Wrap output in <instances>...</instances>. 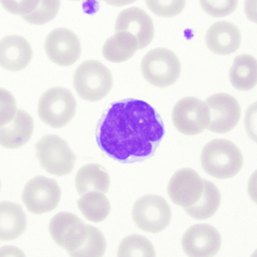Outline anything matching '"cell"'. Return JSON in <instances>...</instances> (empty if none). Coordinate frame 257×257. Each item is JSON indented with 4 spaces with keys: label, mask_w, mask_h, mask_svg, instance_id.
Returning a JSON list of instances; mask_svg holds the SVG:
<instances>
[{
    "label": "cell",
    "mask_w": 257,
    "mask_h": 257,
    "mask_svg": "<svg viewBox=\"0 0 257 257\" xmlns=\"http://www.w3.org/2000/svg\"><path fill=\"white\" fill-rule=\"evenodd\" d=\"M165 130L156 109L137 99L110 105L96 129L100 150L121 163L143 162L156 153Z\"/></svg>",
    "instance_id": "1"
},
{
    "label": "cell",
    "mask_w": 257,
    "mask_h": 257,
    "mask_svg": "<svg viewBox=\"0 0 257 257\" xmlns=\"http://www.w3.org/2000/svg\"><path fill=\"white\" fill-rule=\"evenodd\" d=\"M201 166L206 173L218 179L231 178L238 174L243 159L238 147L225 139L207 143L201 155Z\"/></svg>",
    "instance_id": "2"
},
{
    "label": "cell",
    "mask_w": 257,
    "mask_h": 257,
    "mask_svg": "<svg viewBox=\"0 0 257 257\" xmlns=\"http://www.w3.org/2000/svg\"><path fill=\"white\" fill-rule=\"evenodd\" d=\"M73 85L81 98L97 102L110 92L113 79L106 66L100 61L90 60L82 63L75 72Z\"/></svg>",
    "instance_id": "3"
},
{
    "label": "cell",
    "mask_w": 257,
    "mask_h": 257,
    "mask_svg": "<svg viewBox=\"0 0 257 257\" xmlns=\"http://www.w3.org/2000/svg\"><path fill=\"white\" fill-rule=\"evenodd\" d=\"M141 71L149 83L158 88H165L177 82L181 73V64L172 51L158 48L143 58Z\"/></svg>",
    "instance_id": "4"
},
{
    "label": "cell",
    "mask_w": 257,
    "mask_h": 257,
    "mask_svg": "<svg viewBox=\"0 0 257 257\" xmlns=\"http://www.w3.org/2000/svg\"><path fill=\"white\" fill-rule=\"evenodd\" d=\"M76 99L70 90L62 87L50 88L40 97L38 114L40 119L54 128L67 125L76 115Z\"/></svg>",
    "instance_id": "5"
},
{
    "label": "cell",
    "mask_w": 257,
    "mask_h": 257,
    "mask_svg": "<svg viewBox=\"0 0 257 257\" xmlns=\"http://www.w3.org/2000/svg\"><path fill=\"white\" fill-rule=\"evenodd\" d=\"M36 150L40 165L49 174L63 177L73 171L76 156L68 144L58 135L43 136L36 144Z\"/></svg>",
    "instance_id": "6"
},
{
    "label": "cell",
    "mask_w": 257,
    "mask_h": 257,
    "mask_svg": "<svg viewBox=\"0 0 257 257\" xmlns=\"http://www.w3.org/2000/svg\"><path fill=\"white\" fill-rule=\"evenodd\" d=\"M134 222L143 231L159 233L171 223V207L165 198L156 195L140 198L132 210Z\"/></svg>",
    "instance_id": "7"
},
{
    "label": "cell",
    "mask_w": 257,
    "mask_h": 257,
    "mask_svg": "<svg viewBox=\"0 0 257 257\" xmlns=\"http://www.w3.org/2000/svg\"><path fill=\"white\" fill-rule=\"evenodd\" d=\"M174 127L183 135H199L207 128L210 121V112L205 103L194 97L179 100L172 112Z\"/></svg>",
    "instance_id": "8"
},
{
    "label": "cell",
    "mask_w": 257,
    "mask_h": 257,
    "mask_svg": "<svg viewBox=\"0 0 257 257\" xmlns=\"http://www.w3.org/2000/svg\"><path fill=\"white\" fill-rule=\"evenodd\" d=\"M61 189L56 180L38 176L30 180L23 191L22 199L27 208L35 214L52 211L58 207Z\"/></svg>",
    "instance_id": "9"
},
{
    "label": "cell",
    "mask_w": 257,
    "mask_h": 257,
    "mask_svg": "<svg viewBox=\"0 0 257 257\" xmlns=\"http://www.w3.org/2000/svg\"><path fill=\"white\" fill-rule=\"evenodd\" d=\"M49 231L54 240L71 255L86 238L88 226L74 213L60 212L51 220Z\"/></svg>",
    "instance_id": "10"
},
{
    "label": "cell",
    "mask_w": 257,
    "mask_h": 257,
    "mask_svg": "<svg viewBox=\"0 0 257 257\" xmlns=\"http://www.w3.org/2000/svg\"><path fill=\"white\" fill-rule=\"evenodd\" d=\"M210 112V121L207 130L218 134L231 132L239 122L240 106L232 96L219 93L210 96L206 100Z\"/></svg>",
    "instance_id": "11"
},
{
    "label": "cell",
    "mask_w": 257,
    "mask_h": 257,
    "mask_svg": "<svg viewBox=\"0 0 257 257\" xmlns=\"http://www.w3.org/2000/svg\"><path fill=\"white\" fill-rule=\"evenodd\" d=\"M45 49L51 61L61 67L74 64L82 52L79 39L67 28L52 31L46 39Z\"/></svg>",
    "instance_id": "12"
},
{
    "label": "cell",
    "mask_w": 257,
    "mask_h": 257,
    "mask_svg": "<svg viewBox=\"0 0 257 257\" xmlns=\"http://www.w3.org/2000/svg\"><path fill=\"white\" fill-rule=\"evenodd\" d=\"M204 182L191 168L179 170L168 183V192L171 201L183 209L194 205L202 195Z\"/></svg>",
    "instance_id": "13"
},
{
    "label": "cell",
    "mask_w": 257,
    "mask_h": 257,
    "mask_svg": "<svg viewBox=\"0 0 257 257\" xmlns=\"http://www.w3.org/2000/svg\"><path fill=\"white\" fill-rule=\"evenodd\" d=\"M221 243L219 231L209 224L192 225L182 238L183 251L192 257L213 256L219 252Z\"/></svg>",
    "instance_id": "14"
},
{
    "label": "cell",
    "mask_w": 257,
    "mask_h": 257,
    "mask_svg": "<svg viewBox=\"0 0 257 257\" xmlns=\"http://www.w3.org/2000/svg\"><path fill=\"white\" fill-rule=\"evenodd\" d=\"M115 30L132 34L138 41L139 50L150 46L154 38L153 20L144 10L138 7L121 12L117 17Z\"/></svg>",
    "instance_id": "15"
},
{
    "label": "cell",
    "mask_w": 257,
    "mask_h": 257,
    "mask_svg": "<svg viewBox=\"0 0 257 257\" xmlns=\"http://www.w3.org/2000/svg\"><path fill=\"white\" fill-rule=\"evenodd\" d=\"M33 58L30 43L20 36H9L0 40V66L10 71L26 68Z\"/></svg>",
    "instance_id": "16"
},
{
    "label": "cell",
    "mask_w": 257,
    "mask_h": 257,
    "mask_svg": "<svg viewBox=\"0 0 257 257\" xmlns=\"http://www.w3.org/2000/svg\"><path fill=\"white\" fill-rule=\"evenodd\" d=\"M205 43L209 50L216 55H231L240 47L241 34L237 27L231 22H216L207 30Z\"/></svg>",
    "instance_id": "17"
},
{
    "label": "cell",
    "mask_w": 257,
    "mask_h": 257,
    "mask_svg": "<svg viewBox=\"0 0 257 257\" xmlns=\"http://www.w3.org/2000/svg\"><path fill=\"white\" fill-rule=\"evenodd\" d=\"M34 131V121L26 111L18 109L14 118L0 127V145L7 149H17L31 140Z\"/></svg>",
    "instance_id": "18"
},
{
    "label": "cell",
    "mask_w": 257,
    "mask_h": 257,
    "mask_svg": "<svg viewBox=\"0 0 257 257\" xmlns=\"http://www.w3.org/2000/svg\"><path fill=\"white\" fill-rule=\"evenodd\" d=\"M26 214L22 207L10 201H0V240L20 237L27 228Z\"/></svg>",
    "instance_id": "19"
},
{
    "label": "cell",
    "mask_w": 257,
    "mask_h": 257,
    "mask_svg": "<svg viewBox=\"0 0 257 257\" xmlns=\"http://www.w3.org/2000/svg\"><path fill=\"white\" fill-rule=\"evenodd\" d=\"M229 79L235 89L252 90L257 85V60L252 55H238L234 58L229 71Z\"/></svg>",
    "instance_id": "20"
},
{
    "label": "cell",
    "mask_w": 257,
    "mask_h": 257,
    "mask_svg": "<svg viewBox=\"0 0 257 257\" xmlns=\"http://www.w3.org/2000/svg\"><path fill=\"white\" fill-rule=\"evenodd\" d=\"M138 50L139 45L132 34L115 31L103 45V55L108 61L117 64L131 59Z\"/></svg>",
    "instance_id": "21"
},
{
    "label": "cell",
    "mask_w": 257,
    "mask_h": 257,
    "mask_svg": "<svg viewBox=\"0 0 257 257\" xmlns=\"http://www.w3.org/2000/svg\"><path fill=\"white\" fill-rule=\"evenodd\" d=\"M110 179L106 170L100 165L89 164L79 170L76 177V186L80 195L91 192L106 193L109 190Z\"/></svg>",
    "instance_id": "22"
},
{
    "label": "cell",
    "mask_w": 257,
    "mask_h": 257,
    "mask_svg": "<svg viewBox=\"0 0 257 257\" xmlns=\"http://www.w3.org/2000/svg\"><path fill=\"white\" fill-rule=\"evenodd\" d=\"M204 192L194 205L184 209L191 217L195 219H207L213 216L219 209L221 195L218 188L209 180H204Z\"/></svg>",
    "instance_id": "23"
},
{
    "label": "cell",
    "mask_w": 257,
    "mask_h": 257,
    "mask_svg": "<svg viewBox=\"0 0 257 257\" xmlns=\"http://www.w3.org/2000/svg\"><path fill=\"white\" fill-rule=\"evenodd\" d=\"M78 207L87 219L94 222H103L111 210L110 203L106 195L97 191L83 194L78 201Z\"/></svg>",
    "instance_id": "24"
},
{
    "label": "cell",
    "mask_w": 257,
    "mask_h": 257,
    "mask_svg": "<svg viewBox=\"0 0 257 257\" xmlns=\"http://www.w3.org/2000/svg\"><path fill=\"white\" fill-rule=\"evenodd\" d=\"M88 231L83 243L76 250L72 253L71 256L76 257H100L103 256L106 252V241L103 233L92 225H87Z\"/></svg>",
    "instance_id": "25"
},
{
    "label": "cell",
    "mask_w": 257,
    "mask_h": 257,
    "mask_svg": "<svg viewBox=\"0 0 257 257\" xmlns=\"http://www.w3.org/2000/svg\"><path fill=\"white\" fill-rule=\"evenodd\" d=\"M118 256H156L153 243L141 234H132L123 239L118 250Z\"/></svg>",
    "instance_id": "26"
},
{
    "label": "cell",
    "mask_w": 257,
    "mask_h": 257,
    "mask_svg": "<svg viewBox=\"0 0 257 257\" xmlns=\"http://www.w3.org/2000/svg\"><path fill=\"white\" fill-rule=\"evenodd\" d=\"M61 0H40L37 8L31 14L23 16L25 22L34 25H43L55 19L61 9Z\"/></svg>",
    "instance_id": "27"
},
{
    "label": "cell",
    "mask_w": 257,
    "mask_h": 257,
    "mask_svg": "<svg viewBox=\"0 0 257 257\" xmlns=\"http://www.w3.org/2000/svg\"><path fill=\"white\" fill-rule=\"evenodd\" d=\"M146 4L156 16L169 19L178 16L183 11L186 0H146Z\"/></svg>",
    "instance_id": "28"
},
{
    "label": "cell",
    "mask_w": 257,
    "mask_h": 257,
    "mask_svg": "<svg viewBox=\"0 0 257 257\" xmlns=\"http://www.w3.org/2000/svg\"><path fill=\"white\" fill-rule=\"evenodd\" d=\"M202 10L213 18L230 16L237 9L238 0H199Z\"/></svg>",
    "instance_id": "29"
},
{
    "label": "cell",
    "mask_w": 257,
    "mask_h": 257,
    "mask_svg": "<svg viewBox=\"0 0 257 257\" xmlns=\"http://www.w3.org/2000/svg\"><path fill=\"white\" fill-rule=\"evenodd\" d=\"M17 110L13 94L4 88H0V127L10 123L14 118Z\"/></svg>",
    "instance_id": "30"
},
{
    "label": "cell",
    "mask_w": 257,
    "mask_h": 257,
    "mask_svg": "<svg viewBox=\"0 0 257 257\" xmlns=\"http://www.w3.org/2000/svg\"><path fill=\"white\" fill-rule=\"evenodd\" d=\"M40 2V0H0V4L8 13L22 17L32 13Z\"/></svg>",
    "instance_id": "31"
},
{
    "label": "cell",
    "mask_w": 257,
    "mask_h": 257,
    "mask_svg": "<svg viewBox=\"0 0 257 257\" xmlns=\"http://www.w3.org/2000/svg\"><path fill=\"white\" fill-rule=\"evenodd\" d=\"M244 127L248 137L257 144V101L251 104L246 109Z\"/></svg>",
    "instance_id": "32"
},
{
    "label": "cell",
    "mask_w": 257,
    "mask_h": 257,
    "mask_svg": "<svg viewBox=\"0 0 257 257\" xmlns=\"http://www.w3.org/2000/svg\"><path fill=\"white\" fill-rule=\"evenodd\" d=\"M244 13L249 22L257 25V0H245Z\"/></svg>",
    "instance_id": "33"
},
{
    "label": "cell",
    "mask_w": 257,
    "mask_h": 257,
    "mask_svg": "<svg viewBox=\"0 0 257 257\" xmlns=\"http://www.w3.org/2000/svg\"><path fill=\"white\" fill-rule=\"evenodd\" d=\"M247 192L252 201L257 204V170L252 173L248 181Z\"/></svg>",
    "instance_id": "34"
},
{
    "label": "cell",
    "mask_w": 257,
    "mask_h": 257,
    "mask_svg": "<svg viewBox=\"0 0 257 257\" xmlns=\"http://www.w3.org/2000/svg\"><path fill=\"white\" fill-rule=\"evenodd\" d=\"M102 1H104L106 4L112 7H121L134 4L137 0H102Z\"/></svg>",
    "instance_id": "35"
},
{
    "label": "cell",
    "mask_w": 257,
    "mask_h": 257,
    "mask_svg": "<svg viewBox=\"0 0 257 257\" xmlns=\"http://www.w3.org/2000/svg\"><path fill=\"white\" fill-rule=\"evenodd\" d=\"M0 189H1V180H0Z\"/></svg>",
    "instance_id": "36"
},
{
    "label": "cell",
    "mask_w": 257,
    "mask_h": 257,
    "mask_svg": "<svg viewBox=\"0 0 257 257\" xmlns=\"http://www.w3.org/2000/svg\"><path fill=\"white\" fill-rule=\"evenodd\" d=\"M73 1H81V0H73Z\"/></svg>",
    "instance_id": "37"
}]
</instances>
